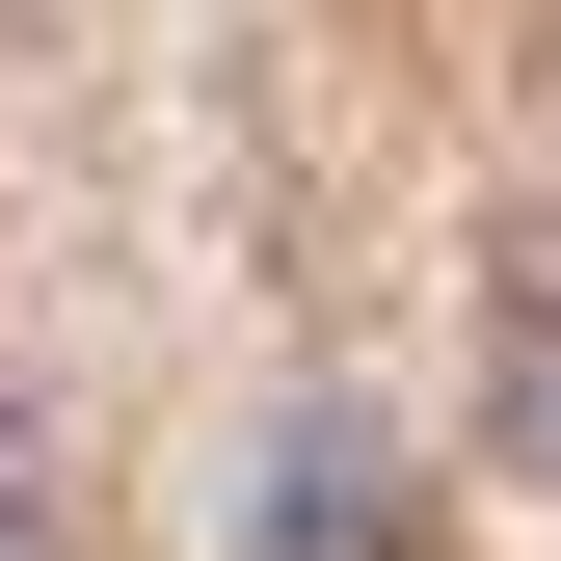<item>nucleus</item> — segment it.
<instances>
[{
    "label": "nucleus",
    "instance_id": "f257e3e1",
    "mask_svg": "<svg viewBox=\"0 0 561 561\" xmlns=\"http://www.w3.org/2000/svg\"><path fill=\"white\" fill-rule=\"evenodd\" d=\"M241 561H428V508H401V428L295 401V428H267V508H241Z\"/></svg>",
    "mask_w": 561,
    "mask_h": 561
},
{
    "label": "nucleus",
    "instance_id": "f03ea898",
    "mask_svg": "<svg viewBox=\"0 0 561 561\" xmlns=\"http://www.w3.org/2000/svg\"><path fill=\"white\" fill-rule=\"evenodd\" d=\"M0 561H27V428H0Z\"/></svg>",
    "mask_w": 561,
    "mask_h": 561
}]
</instances>
